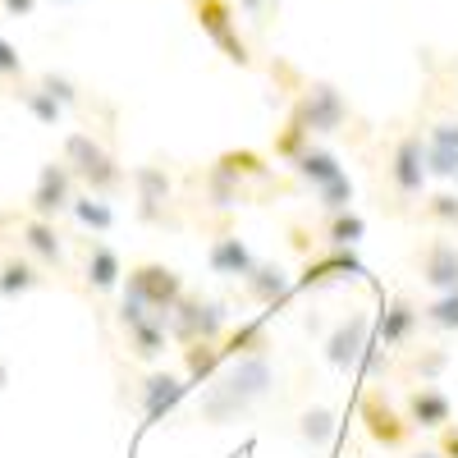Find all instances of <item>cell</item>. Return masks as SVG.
<instances>
[{
    "instance_id": "6da1fadb",
    "label": "cell",
    "mask_w": 458,
    "mask_h": 458,
    "mask_svg": "<svg viewBox=\"0 0 458 458\" xmlns=\"http://www.w3.org/2000/svg\"><path fill=\"white\" fill-rule=\"evenodd\" d=\"M276 386H280V371H276L271 353L225 362L198 394V422H211V427L239 422V417H248L261 399H271Z\"/></svg>"
},
{
    "instance_id": "7a4b0ae2",
    "label": "cell",
    "mask_w": 458,
    "mask_h": 458,
    "mask_svg": "<svg viewBox=\"0 0 458 458\" xmlns=\"http://www.w3.org/2000/svg\"><path fill=\"white\" fill-rule=\"evenodd\" d=\"M427 142L417 129L399 133L386 151V165H380V207L390 216H408L412 202H422L427 188Z\"/></svg>"
},
{
    "instance_id": "3957f363",
    "label": "cell",
    "mask_w": 458,
    "mask_h": 458,
    "mask_svg": "<svg viewBox=\"0 0 458 458\" xmlns=\"http://www.w3.org/2000/svg\"><path fill=\"white\" fill-rule=\"evenodd\" d=\"M64 165L97 198H114V193H124V183H129L124 165L114 161V151L97 133H83V129L64 138Z\"/></svg>"
},
{
    "instance_id": "277c9868",
    "label": "cell",
    "mask_w": 458,
    "mask_h": 458,
    "mask_svg": "<svg viewBox=\"0 0 458 458\" xmlns=\"http://www.w3.org/2000/svg\"><path fill=\"white\" fill-rule=\"evenodd\" d=\"M124 293H129V298H138L151 317L170 321L174 302H179L188 289H183V276L174 271V266H165V261H138V266H129Z\"/></svg>"
},
{
    "instance_id": "5b68a950",
    "label": "cell",
    "mask_w": 458,
    "mask_h": 458,
    "mask_svg": "<svg viewBox=\"0 0 458 458\" xmlns=\"http://www.w3.org/2000/svg\"><path fill=\"white\" fill-rule=\"evenodd\" d=\"M225 326H229V312L220 298H207V293H183L170 312V339L179 344H198V339H225Z\"/></svg>"
},
{
    "instance_id": "8992f818",
    "label": "cell",
    "mask_w": 458,
    "mask_h": 458,
    "mask_svg": "<svg viewBox=\"0 0 458 458\" xmlns=\"http://www.w3.org/2000/svg\"><path fill=\"white\" fill-rule=\"evenodd\" d=\"M188 10H193L198 28L211 37V47H216L229 64H239V69H248V64H252V51H248V42L239 37L234 0H188Z\"/></svg>"
},
{
    "instance_id": "52a82bcc",
    "label": "cell",
    "mask_w": 458,
    "mask_h": 458,
    "mask_svg": "<svg viewBox=\"0 0 458 458\" xmlns=\"http://www.w3.org/2000/svg\"><path fill=\"white\" fill-rule=\"evenodd\" d=\"M302 124H308L312 133H339L344 124L353 120V110H349V97H344L335 83L326 79H312V83H302V92L293 97L289 106Z\"/></svg>"
},
{
    "instance_id": "ba28073f",
    "label": "cell",
    "mask_w": 458,
    "mask_h": 458,
    "mask_svg": "<svg viewBox=\"0 0 458 458\" xmlns=\"http://www.w3.org/2000/svg\"><path fill=\"white\" fill-rule=\"evenodd\" d=\"M133 188H138V220L142 225H161V229H179V211H174V183L170 170L161 161L138 165L133 170Z\"/></svg>"
},
{
    "instance_id": "9c48e42d",
    "label": "cell",
    "mask_w": 458,
    "mask_h": 458,
    "mask_svg": "<svg viewBox=\"0 0 458 458\" xmlns=\"http://www.w3.org/2000/svg\"><path fill=\"white\" fill-rule=\"evenodd\" d=\"M358 417H362L367 436H371L380 449H408V440H412V422H408V417L386 399V390L367 386L362 399H358Z\"/></svg>"
},
{
    "instance_id": "30bf717a",
    "label": "cell",
    "mask_w": 458,
    "mask_h": 458,
    "mask_svg": "<svg viewBox=\"0 0 458 458\" xmlns=\"http://www.w3.org/2000/svg\"><path fill=\"white\" fill-rule=\"evenodd\" d=\"M73 198H79V179H73V170L60 161H47L42 170H37V183H32V198H28V211L42 216V220H55L73 207Z\"/></svg>"
},
{
    "instance_id": "8fae6325",
    "label": "cell",
    "mask_w": 458,
    "mask_h": 458,
    "mask_svg": "<svg viewBox=\"0 0 458 458\" xmlns=\"http://www.w3.org/2000/svg\"><path fill=\"white\" fill-rule=\"evenodd\" d=\"M367 344H371V317L362 308H353L349 317H339L335 330L326 335V362L335 371H353L367 353Z\"/></svg>"
},
{
    "instance_id": "7c38bea8",
    "label": "cell",
    "mask_w": 458,
    "mask_h": 458,
    "mask_svg": "<svg viewBox=\"0 0 458 458\" xmlns=\"http://www.w3.org/2000/svg\"><path fill=\"white\" fill-rule=\"evenodd\" d=\"M358 276H367V266L353 257V248H321L317 257H308L302 261V271H298V289H326V284H335V280H358Z\"/></svg>"
},
{
    "instance_id": "4fadbf2b",
    "label": "cell",
    "mask_w": 458,
    "mask_h": 458,
    "mask_svg": "<svg viewBox=\"0 0 458 458\" xmlns=\"http://www.w3.org/2000/svg\"><path fill=\"white\" fill-rule=\"evenodd\" d=\"M412 271L436 293L458 289V243L454 239H427L422 248L412 252Z\"/></svg>"
},
{
    "instance_id": "5bb4252c",
    "label": "cell",
    "mask_w": 458,
    "mask_h": 458,
    "mask_svg": "<svg viewBox=\"0 0 458 458\" xmlns=\"http://www.w3.org/2000/svg\"><path fill=\"white\" fill-rule=\"evenodd\" d=\"M19 248L42 266V271H64V234L55 229V220H42V216H19Z\"/></svg>"
},
{
    "instance_id": "9a60e30c",
    "label": "cell",
    "mask_w": 458,
    "mask_h": 458,
    "mask_svg": "<svg viewBox=\"0 0 458 458\" xmlns=\"http://www.w3.org/2000/svg\"><path fill=\"white\" fill-rule=\"evenodd\" d=\"M239 284H243V298H248V302H257V308H266V312H280L284 302L298 293L293 276L284 271L280 261H257Z\"/></svg>"
},
{
    "instance_id": "2e32d148",
    "label": "cell",
    "mask_w": 458,
    "mask_h": 458,
    "mask_svg": "<svg viewBox=\"0 0 458 458\" xmlns=\"http://www.w3.org/2000/svg\"><path fill=\"white\" fill-rule=\"evenodd\" d=\"M183 399H188V380L174 376V371H147L138 380V412H142V422H161V417H170Z\"/></svg>"
},
{
    "instance_id": "e0dca14e",
    "label": "cell",
    "mask_w": 458,
    "mask_h": 458,
    "mask_svg": "<svg viewBox=\"0 0 458 458\" xmlns=\"http://www.w3.org/2000/svg\"><path fill=\"white\" fill-rule=\"evenodd\" d=\"M417 330H422V308H417L408 293H394L386 302V312H380V321H376V344L390 353H403L417 339Z\"/></svg>"
},
{
    "instance_id": "ac0fdd59",
    "label": "cell",
    "mask_w": 458,
    "mask_h": 458,
    "mask_svg": "<svg viewBox=\"0 0 458 458\" xmlns=\"http://www.w3.org/2000/svg\"><path fill=\"white\" fill-rule=\"evenodd\" d=\"M403 417L412 422V431H445L454 422V403L436 386H412L403 399Z\"/></svg>"
},
{
    "instance_id": "d6986e66",
    "label": "cell",
    "mask_w": 458,
    "mask_h": 458,
    "mask_svg": "<svg viewBox=\"0 0 458 458\" xmlns=\"http://www.w3.org/2000/svg\"><path fill=\"white\" fill-rule=\"evenodd\" d=\"M427 174L431 179H454L458 174V114H445V120H436L427 133Z\"/></svg>"
},
{
    "instance_id": "ffe728a7",
    "label": "cell",
    "mask_w": 458,
    "mask_h": 458,
    "mask_svg": "<svg viewBox=\"0 0 458 458\" xmlns=\"http://www.w3.org/2000/svg\"><path fill=\"white\" fill-rule=\"evenodd\" d=\"M198 183H202V207H207V211L229 216V211H239L243 202H252V198H248V183H243L239 174H229L225 165H216V161L198 174Z\"/></svg>"
},
{
    "instance_id": "44dd1931",
    "label": "cell",
    "mask_w": 458,
    "mask_h": 458,
    "mask_svg": "<svg viewBox=\"0 0 458 458\" xmlns=\"http://www.w3.org/2000/svg\"><path fill=\"white\" fill-rule=\"evenodd\" d=\"M207 266L216 276H225V280H243L252 266H257V257H252V248L239 239V229L229 225V229H220V234L211 239V248H207Z\"/></svg>"
},
{
    "instance_id": "7402d4cb",
    "label": "cell",
    "mask_w": 458,
    "mask_h": 458,
    "mask_svg": "<svg viewBox=\"0 0 458 458\" xmlns=\"http://www.w3.org/2000/svg\"><path fill=\"white\" fill-rule=\"evenodd\" d=\"M120 276H124L120 252H114L110 243H101V239H88L83 243V284L92 293H110L114 284H120Z\"/></svg>"
},
{
    "instance_id": "603a6c76",
    "label": "cell",
    "mask_w": 458,
    "mask_h": 458,
    "mask_svg": "<svg viewBox=\"0 0 458 458\" xmlns=\"http://www.w3.org/2000/svg\"><path fill=\"white\" fill-rule=\"evenodd\" d=\"M47 284V271L37 266L28 252H0V298H23L32 289Z\"/></svg>"
},
{
    "instance_id": "cb8c5ba5",
    "label": "cell",
    "mask_w": 458,
    "mask_h": 458,
    "mask_svg": "<svg viewBox=\"0 0 458 458\" xmlns=\"http://www.w3.org/2000/svg\"><path fill=\"white\" fill-rule=\"evenodd\" d=\"M124 330V349H129V358H138V362H157L161 353H165V339H170V321H161V317H142V321H133V326H120Z\"/></svg>"
},
{
    "instance_id": "d4e9b609",
    "label": "cell",
    "mask_w": 458,
    "mask_h": 458,
    "mask_svg": "<svg viewBox=\"0 0 458 458\" xmlns=\"http://www.w3.org/2000/svg\"><path fill=\"white\" fill-rule=\"evenodd\" d=\"M271 349H276V335H271V326H266V321H243V326H234V330L220 339L225 362H234V358H261V353H271Z\"/></svg>"
},
{
    "instance_id": "484cf974",
    "label": "cell",
    "mask_w": 458,
    "mask_h": 458,
    "mask_svg": "<svg viewBox=\"0 0 458 458\" xmlns=\"http://www.w3.org/2000/svg\"><path fill=\"white\" fill-rule=\"evenodd\" d=\"M293 174H298V183L302 188H326V183H335L339 174H344V165H339V157L335 151H326V147H308L302 157L293 161Z\"/></svg>"
},
{
    "instance_id": "4316f807",
    "label": "cell",
    "mask_w": 458,
    "mask_h": 458,
    "mask_svg": "<svg viewBox=\"0 0 458 458\" xmlns=\"http://www.w3.org/2000/svg\"><path fill=\"white\" fill-rule=\"evenodd\" d=\"M183 380L188 386H207V380L225 367V353L216 339H198V344H183Z\"/></svg>"
},
{
    "instance_id": "83f0119b",
    "label": "cell",
    "mask_w": 458,
    "mask_h": 458,
    "mask_svg": "<svg viewBox=\"0 0 458 458\" xmlns=\"http://www.w3.org/2000/svg\"><path fill=\"white\" fill-rule=\"evenodd\" d=\"M367 239V220L358 211H339V216H326L321 225V243L326 248H358Z\"/></svg>"
},
{
    "instance_id": "f1b7e54d",
    "label": "cell",
    "mask_w": 458,
    "mask_h": 458,
    "mask_svg": "<svg viewBox=\"0 0 458 458\" xmlns=\"http://www.w3.org/2000/svg\"><path fill=\"white\" fill-rule=\"evenodd\" d=\"M403 376L408 380H422V386H431V380L449 367V353L440 349V344H422V349H403Z\"/></svg>"
},
{
    "instance_id": "f546056e",
    "label": "cell",
    "mask_w": 458,
    "mask_h": 458,
    "mask_svg": "<svg viewBox=\"0 0 458 458\" xmlns=\"http://www.w3.org/2000/svg\"><path fill=\"white\" fill-rule=\"evenodd\" d=\"M298 436L308 440L312 449H330V440H335V412L321 408V403L302 408V412H298Z\"/></svg>"
},
{
    "instance_id": "4dcf8cb0",
    "label": "cell",
    "mask_w": 458,
    "mask_h": 458,
    "mask_svg": "<svg viewBox=\"0 0 458 458\" xmlns=\"http://www.w3.org/2000/svg\"><path fill=\"white\" fill-rule=\"evenodd\" d=\"M308 147H312V129L302 124V120H298L293 110H289V120L280 124V133H276L271 151H276L280 161H289V165H293V161H298V157H302V151H308Z\"/></svg>"
},
{
    "instance_id": "1f68e13d",
    "label": "cell",
    "mask_w": 458,
    "mask_h": 458,
    "mask_svg": "<svg viewBox=\"0 0 458 458\" xmlns=\"http://www.w3.org/2000/svg\"><path fill=\"white\" fill-rule=\"evenodd\" d=\"M69 211H73V220H79L83 229H92V234H110V229H114V211H110V202L97 198V193H79Z\"/></svg>"
},
{
    "instance_id": "d6a6232c",
    "label": "cell",
    "mask_w": 458,
    "mask_h": 458,
    "mask_svg": "<svg viewBox=\"0 0 458 458\" xmlns=\"http://www.w3.org/2000/svg\"><path fill=\"white\" fill-rule=\"evenodd\" d=\"M14 97L23 101V110L32 114L37 124H47V129H55V124L64 120V106H60V101H55V97H51V92H47L42 83H32V88H19Z\"/></svg>"
},
{
    "instance_id": "836d02e7",
    "label": "cell",
    "mask_w": 458,
    "mask_h": 458,
    "mask_svg": "<svg viewBox=\"0 0 458 458\" xmlns=\"http://www.w3.org/2000/svg\"><path fill=\"white\" fill-rule=\"evenodd\" d=\"M216 165H225L229 174H239L243 183H248V179H271V165H266V157H261V151H252V147L220 151V157H216Z\"/></svg>"
},
{
    "instance_id": "e575fe53",
    "label": "cell",
    "mask_w": 458,
    "mask_h": 458,
    "mask_svg": "<svg viewBox=\"0 0 458 458\" xmlns=\"http://www.w3.org/2000/svg\"><path fill=\"white\" fill-rule=\"evenodd\" d=\"M417 220L431 229H458V193H427L417 207Z\"/></svg>"
},
{
    "instance_id": "d590c367",
    "label": "cell",
    "mask_w": 458,
    "mask_h": 458,
    "mask_svg": "<svg viewBox=\"0 0 458 458\" xmlns=\"http://www.w3.org/2000/svg\"><path fill=\"white\" fill-rule=\"evenodd\" d=\"M422 326H436V330H458V289L436 293L431 302H422Z\"/></svg>"
},
{
    "instance_id": "8d00e7d4",
    "label": "cell",
    "mask_w": 458,
    "mask_h": 458,
    "mask_svg": "<svg viewBox=\"0 0 458 458\" xmlns=\"http://www.w3.org/2000/svg\"><path fill=\"white\" fill-rule=\"evenodd\" d=\"M317 207L326 211V216H339V211H353V179L349 174H339L335 183H326V188H317Z\"/></svg>"
},
{
    "instance_id": "74e56055",
    "label": "cell",
    "mask_w": 458,
    "mask_h": 458,
    "mask_svg": "<svg viewBox=\"0 0 458 458\" xmlns=\"http://www.w3.org/2000/svg\"><path fill=\"white\" fill-rule=\"evenodd\" d=\"M37 83H42V88H47V92H51V97L64 106V110H69V106H83V97H79V83H69L64 73H42Z\"/></svg>"
},
{
    "instance_id": "f35d334b",
    "label": "cell",
    "mask_w": 458,
    "mask_h": 458,
    "mask_svg": "<svg viewBox=\"0 0 458 458\" xmlns=\"http://www.w3.org/2000/svg\"><path fill=\"white\" fill-rule=\"evenodd\" d=\"M0 79H23V55L0 37Z\"/></svg>"
},
{
    "instance_id": "ab89813d",
    "label": "cell",
    "mask_w": 458,
    "mask_h": 458,
    "mask_svg": "<svg viewBox=\"0 0 458 458\" xmlns=\"http://www.w3.org/2000/svg\"><path fill=\"white\" fill-rule=\"evenodd\" d=\"M239 10L248 14V19H257V23H266L276 14V0H239Z\"/></svg>"
},
{
    "instance_id": "60d3db41",
    "label": "cell",
    "mask_w": 458,
    "mask_h": 458,
    "mask_svg": "<svg viewBox=\"0 0 458 458\" xmlns=\"http://www.w3.org/2000/svg\"><path fill=\"white\" fill-rule=\"evenodd\" d=\"M440 454H445V458H458V422H449V427L440 431Z\"/></svg>"
},
{
    "instance_id": "b9f144b4",
    "label": "cell",
    "mask_w": 458,
    "mask_h": 458,
    "mask_svg": "<svg viewBox=\"0 0 458 458\" xmlns=\"http://www.w3.org/2000/svg\"><path fill=\"white\" fill-rule=\"evenodd\" d=\"M0 5H5V14H14V19H28L37 10V0H0Z\"/></svg>"
},
{
    "instance_id": "7bdbcfd3",
    "label": "cell",
    "mask_w": 458,
    "mask_h": 458,
    "mask_svg": "<svg viewBox=\"0 0 458 458\" xmlns=\"http://www.w3.org/2000/svg\"><path fill=\"white\" fill-rule=\"evenodd\" d=\"M408 458H445V454H440V449H412Z\"/></svg>"
},
{
    "instance_id": "ee69618b",
    "label": "cell",
    "mask_w": 458,
    "mask_h": 458,
    "mask_svg": "<svg viewBox=\"0 0 458 458\" xmlns=\"http://www.w3.org/2000/svg\"><path fill=\"white\" fill-rule=\"evenodd\" d=\"M10 386V367H5V358H0V390Z\"/></svg>"
},
{
    "instance_id": "f6af8a7d",
    "label": "cell",
    "mask_w": 458,
    "mask_h": 458,
    "mask_svg": "<svg viewBox=\"0 0 458 458\" xmlns=\"http://www.w3.org/2000/svg\"><path fill=\"white\" fill-rule=\"evenodd\" d=\"M454 183H458V174H454Z\"/></svg>"
}]
</instances>
